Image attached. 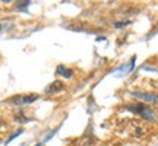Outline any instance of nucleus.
<instances>
[{
  "label": "nucleus",
  "mask_w": 158,
  "mask_h": 146,
  "mask_svg": "<svg viewBox=\"0 0 158 146\" xmlns=\"http://www.w3.org/2000/svg\"><path fill=\"white\" fill-rule=\"evenodd\" d=\"M116 129L122 136L130 140H145L155 133V129L151 120H147L142 116L139 117H124L116 121Z\"/></svg>",
  "instance_id": "nucleus-1"
}]
</instances>
